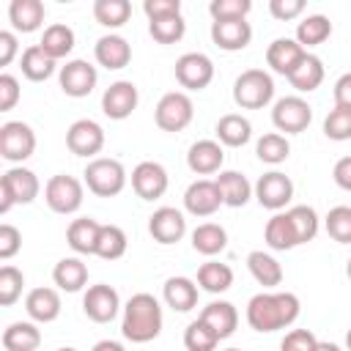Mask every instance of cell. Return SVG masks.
I'll return each mask as SVG.
<instances>
[{
    "label": "cell",
    "instance_id": "60d3db41",
    "mask_svg": "<svg viewBox=\"0 0 351 351\" xmlns=\"http://www.w3.org/2000/svg\"><path fill=\"white\" fill-rule=\"evenodd\" d=\"M126 252V233L118 225H101L99 241H96V255L104 261H115Z\"/></svg>",
    "mask_w": 351,
    "mask_h": 351
},
{
    "label": "cell",
    "instance_id": "f1b7e54d",
    "mask_svg": "<svg viewBox=\"0 0 351 351\" xmlns=\"http://www.w3.org/2000/svg\"><path fill=\"white\" fill-rule=\"evenodd\" d=\"M52 280L58 288L69 291V293H77L85 282H88V266L80 261V258H63L55 263L52 269Z\"/></svg>",
    "mask_w": 351,
    "mask_h": 351
},
{
    "label": "cell",
    "instance_id": "f907efd6",
    "mask_svg": "<svg viewBox=\"0 0 351 351\" xmlns=\"http://www.w3.org/2000/svg\"><path fill=\"white\" fill-rule=\"evenodd\" d=\"M315 346H318V340H315V335L310 329H293V332H288L282 337L280 351H313Z\"/></svg>",
    "mask_w": 351,
    "mask_h": 351
},
{
    "label": "cell",
    "instance_id": "f35d334b",
    "mask_svg": "<svg viewBox=\"0 0 351 351\" xmlns=\"http://www.w3.org/2000/svg\"><path fill=\"white\" fill-rule=\"evenodd\" d=\"M332 36V22L324 14H313L296 25V41L302 47H318Z\"/></svg>",
    "mask_w": 351,
    "mask_h": 351
},
{
    "label": "cell",
    "instance_id": "f5cc1de1",
    "mask_svg": "<svg viewBox=\"0 0 351 351\" xmlns=\"http://www.w3.org/2000/svg\"><path fill=\"white\" fill-rule=\"evenodd\" d=\"M143 11L148 19H162V16H178L181 14V0H145Z\"/></svg>",
    "mask_w": 351,
    "mask_h": 351
},
{
    "label": "cell",
    "instance_id": "03108f58",
    "mask_svg": "<svg viewBox=\"0 0 351 351\" xmlns=\"http://www.w3.org/2000/svg\"><path fill=\"white\" fill-rule=\"evenodd\" d=\"M225 351H241V348H225Z\"/></svg>",
    "mask_w": 351,
    "mask_h": 351
},
{
    "label": "cell",
    "instance_id": "74e56055",
    "mask_svg": "<svg viewBox=\"0 0 351 351\" xmlns=\"http://www.w3.org/2000/svg\"><path fill=\"white\" fill-rule=\"evenodd\" d=\"M22 74L27 77V80H33V82H41V80H47V77H52V71H55V60L38 47V44H33V47H27L25 52H22Z\"/></svg>",
    "mask_w": 351,
    "mask_h": 351
},
{
    "label": "cell",
    "instance_id": "9a60e30c",
    "mask_svg": "<svg viewBox=\"0 0 351 351\" xmlns=\"http://www.w3.org/2000/svg\"><path fill=\"white\" fill-rule=\"evenodd\" d=\"M137 99H140V96H137V88H134L129 80H118V82H112V85L104 90V96H101V110H104L107 118L123 121V118H129V115L134 112Z\"/></svg>",
    "mask_w": 351,
    "mask_h": 351
},
{
    "label": "cell",
    "instance_id": "ab89813d",
    "mask_svg": "<svg viewBox=\"0 0 351 351\" xmlns=\"http://www.w3.org/2000/svg\"><path fill=\"white\" fill-rule=\"evenodd\" d=\"M93 16L104 27H121L132 16V3L129 0H96L93 3Z\"/></svg>",
    "mask_w": 351,
    "mask_h": 351
},
{
    "label": "cell",
    "instance_id": "d4e9b609",
    "mask_svg": "<svg viewBox=\"0 0 351 351\" xmlns=\"http://www.w3.org/2000/svg\"><path fill=\"white\" fill-rule=\"evenodd\" d=\"M217 189H219V195H222V203L230 206V208H241V206L250 200V195H252V186H250L247 176H241V173H236V170L219 173V176H217Z\"/></svg>",
    "mask_w": 351,
    "mask_h": 351
},
{
    "label": "cell",
    "instance_id": "4dcf8cb0",
    "mask_svg": "<svg viewBox=\"0 0 351 351\" xmlns=\"http://www.w3.org/2000/svg\"><path fill=\"white\" fill-rule=\"evenodd\" d=\"M38 47H41L52 60L66 58V55L74 49V30H71L69 25L55 22V25H49V27L44 30V36H41Z\"/></svg>",
    "mask_w": 351,
    "mask_h": 351
},
{
    "label": "cell",
    "instance_id": "f6af8a7d",
    "mask_svg": "<svg viewBox=\"0 0 351 351\" xmlns=\"http://www.w3.org/2000/svg\"><path fill=\"white\" fill-rule=\"evenodd\" d=\"M148 30H151L154 41H159V44H176V41H181V36L186 30V22H184L181 14L178 16H162V19H151Z\"/></svg>",
    "mask_w": 351,
    "mask_h": 351
},
{
    "label": "cell",
    "instance_id": "bcb514c9",
    "mask_svg": "<svg viewBox=\"0 0 351 351\" xmlns=\"http://www.w3.org/2000/svg\"><path fill=\"white\" fill-rule=\"evenodd\" d=\"M326 233L340 244H351V206H335L326 214Z\"/></svg>",
    "mask_w": 351,
    "mask_h": 351
},
{
    "label": "cell",
    "instance_id": "cb8c5ba5",
    "mask_svg": "<svg viewBox=\"0 0 351 351\" xmlns=\"http://www.w3.org/2000/svg\"><path fill=\"white\" fill-rule=\"evenodd\" d=\"M99 230H101V225H99L96 219H90V217H80V219H74V222L69 225V230H66V241H69V247H71L74 252H80V255H96Z\"/></svg>",
    "mask_w": 351,
    "mask_h": 351
},
{
    "label": "cell",
    "instance_id": "4316f807",
    "mask_svg": "<svg viewBox=\"0 0 351 351\" xmlns=\"http://www.w3.org/2000/svg\"><path fill=\"white\" fill-rule=\"evenodd\" d=\"M8 19H11L14 30L33 33V30H38L41 22H44V3H41V0H11V5H8Z\"/></svg>",
    "mask_w": 351,
    "mask_h": 351
},
{
    "label": "cell",
    "instance_id": "ba28073f",
    "mask_svg": "<svg viewBox=\"0 0 351 351\" xmlns=\"http://www.w3.org/2000/svg\"><path fill=\"white\" fill-rule=\"evenodd\" d=\"M36 151V134L22 121H8L0 126V154L8 162H25Z\"/></svg>",
    "mask_w": 351,
    "mask_h": 351
},
{
    "label": "cell",
    "instance_id": "ac0fdd59",
    "mask_svg": "<svg viewBox=\"0 0 351 351\" xmlns=\"http://www.w3.org/2000/svg\"><path fill=\"white\" fill-rule=\"evenodd\" d=\"M304 55H307V49H304L299 41H293V38H274V41L269 44V49H266V63H269L277 74L291 77L293 69L304 60Z\"/></svg>",
    "mask_w": 351,
    "mask_h": 351
},
{
    "label": "cell",
    "instance_id": "277c9868",
    "mask_svg": "<svg viewBox=\"0 0 351 351\" xmlns=\"http://www.w3.org/2000/svg\"><path fill=\"white\" fill-rule=\"evenodd\" d=\"M85 184L99 197H112L126 186V170L118 159H93L85 167Z\"/></svg>",
    "mask_w": 351,
    "mask_h": 351
},
{
    "label": "cell",
    "instance_id": "9c48e42d",
    "mask_svg": "<svg viewBox=\"0 0 351 351\" xmlns=\"http://www.w3.org/2000/svg\"><path fill=\"white\" fill-rule=\"evenodd\" d=\"M310 121H313V107L299 96H285L271 110V123L285 134L304 132L310 126Z\"/></svg>",
    "mask_w": 351,
    "mask_h": 351
},
{
    "label": "cell",
    "instance_id": "7a4b0ae2",
    "mask_svg": "<svg viewBox=\"0 0 351 351\" xmlns=\"http://www.w3.org/2000/svg\"><path fill=\"white\" fill-rule=\"evenodd\" d=\"M121 332L132 343H148L162 332V307L151 293H134L123 307Z\"/></svg>",
    "mask_w": 351,
    "mask_h": 351
},
{
    "label": "cell",
    "instance_id": "ee69618b",
    "mask_svg": "<svg viewBox=\"0 0 351 351\" xmlns=\"http://www.w3.org/2000/svg\"><path fill=\"white\" fill-rule=\"evenodd\" d=\"M288 219H291V225L296 230L299 244H307V241L315 239V233H318V214L310 206H293L288 211Z\"/></svg>",
    "mask_w": 351,
    "mask_h": 351
},
{
    "label": "cell",
    "instance_id": "f546056e",
    "mask_svg": "<svg viewBox=\"0 0 351 351\" xmlns=\"http://www.w3.org/2000/svg\"><path fill=\"white\" fill-rule=\"evenodd\" d=\"M165 302L176 313H189L197 304V285L189 277H170L165 282Z\"/></svg>",
    "mask_w": 351,
    "mask_h": 351
},
{
    "label": "cell",
    "instance_id": "c3c4849f",
    "mask_svg": "<svg viewBox=\"0 0 351 351\" xmlns=\"http://www.w3.org/2000/svg\"><path fill=\"white\" fill-rule=\"evenodd\" d=\"M324 134L329 140H351V107L329 110V115L324 121Z\"/></svg>",
    "mask_w": 351,
    "mask_h": 351
},
{
    "label": "cell",
    "instance_id": "91938a15",
    "mask_svg": "<svg viewBox=\"0 0 351 351\" xmlns=\"http://www.w3.org/2000/svg\"><path fill=\"white\" fill-rule=\"evenodd\" d=\"M90 351H126L121 343H115V340H99Z\"/></svg>",
    "mask_w": 351,
    "mask_h": 351
},
{
    "label": "cell",
    "instance_id": "ffe728a7",
    "mask_svg": "<svg viewBox=\"0 0 351 351\" xmlns=\"http://www.w3.org/2000/svg\"><path fill=\"white\" fill-rule=\"evenodd\" d=\"M211 38L219 49L225 52H236L244 49L252 38V27L247 19H222V22H211Z\"/></svg>",
    "mask_w": 351,
    "mask_h": 351
},
{
    "label": "cell",
    "instance_id": "6da1fadb",
    "mask_svg": "<svg viewBox=\"0 0 351 351\" xmlns=\"http://www.w3.org/2000/svg\"><path fill=\"white\" fill-rule=\"evenodd\" d=\"M299 315V299L296 293H255L247 304V324L255 332H277L288 324H293Z\"/></svg>",
    "mask_w": 351,
    "mask_h": 351
},
{
    "label": "cell",
    "instance_id": "e575fe53",
    "mask_svg": "<svg viewBox=\"0 0 351 351\" xmlns=\"http://www.w3.org/2000/svg\"><path fill=\"white\" fill-rule=\"evenodd\" d=\"M263 236H266V244H269L271 250H293V247L299 244L296 230H293V225H291V219H288V211H285V214H274V217L266 222Z\"/></svg>",
    "mask_w": 351,
    "mask_h": 351
},
{
    "label": "cell",
    "instance_id": "681fc988",
    "mask_svg": "<svg viewBox=\"0 0 351 351\" xmlns=\"http://www.w3.org/2000/svg\"><path fill=\"white\" fill-rule=\"evenodd\" d=\"M252 3L250 0H211L208 3V11L214 16V22H222V19H244L250 14Z\"/></svg>",
    "mask_w": 351,
    "mask_h": 351
},
{
    "label": "cell",
    "instance_id": "3957f363",
    "mask_svg": "<svg viewBox=\"0 0 351 351\" xmlns=\"http://www.w3.org/2000/svg\"><path fill=\"white\" fill-rule=\"evenodd\" d=\"M274 82L263 69H247L233 82V101L244 110H261L271 101Z\"/></svg>",
    "mask_w": 351,
    "mask_h": 351
},
{
    "label": "cell",
    "instance_id": "836d02e7",
    "mask_svg": "<svg viewBox=\"0 0 351 351\" xmlns=\"http://www.w3.org/2000/svg\"><path fill=\"white\" fill-rule=\"evenodd\" d=\"M288 82L296 88V90H302V93H307V90H315L321 82H324V63H321V58H315V55H304V60L293 69V74L288 77Z\"/></svg>",
    "mask_w": 351,
    "mask_h": 351
},
{
    "label": "cell",
    "instance_id": "b9f144b4",
    "mask_svg": "<svg viewBox=\"0 0 351 351\" xmlns=\"http://www.w3.org/2000/svg\"><path fill=\"white\" fill-rule=\"evenodd\" d=\"M255 154H258V159H261V162H269V165H280V162H285V159H288V154H291V145H288V140H285L282 134H277V132H269V134H263V137L258 140V145H255Z\"/></svg>",
    "mask_w": 351,
    "mask_h": 351
},
{
    "label": "cell",
    "instance_id": "4fadbf2b",
    "mask_svg": "<svg viewBox=\"0 0 351 351\" xmlns=\"http://www.w3.org/2000/svg\"><path fill=\"white\" fill-rule=\"evenodd\" d=\"M255 197H258V203H261L263 208L277 211V208L288 206V200L293 197V184H291V178H288L285 173H280V170L263 173V176L258 178V184H255Z\"/></svg>",
    "mask_w": 351,
    "mask_h": 351
},
{
    "label": "cell",
    "instance_id": "7c38bea8",
    "mask_svg": "<svg viewBox=\"0 0 351 351\" xmlns=\"http://www.w3.org/2000/svg\"><path fill=\"white\" fill-rule=\"evenodd\" d=\"M118 307H121V299H118V291L107 282H99V285H90L85 291V299H82V310L90 321L96 324H107L118 315Z\"/></svg>",
    "mask_w": 351,
    "mask_h": 351
},
{
    "label": "cell",
    "instance_id": "6f0895ef",
    "mask_svg": "<svg viewBox=\"0 0 351 351\" xmlns=\"http://www.w3.org/2000/svg\"><path fill=\"white\" fill-rule=\"evenodd\" d=\"M335 184L340 186V189H346V192H351V156H343V159H337V165H335Z\"/></svg>",
    "mask_w": 351,
    "mask_h": 351
},
{
    "label": "cell",
    "instance_id": "52a82bcc",
    "mask_svg": "<svg viewBox=\"0 0 351 351\" xmlns=\"http://www.w3.org/2000/svg\"><path fill=\"white\" fill-rule=\"evenodd\" d=\"M44 200L55 214H74L82 206V184L74 176H52L44 189Z\"/></svg>",
    "mask_w": 351,
    "mask_h": 351
},
{
    "label": "cell",
    "instance_id": "d590c367",
    "mask_svg": "<svg viewBox=\"0 0 351 351\" xmlns=\"http://www.w3.org/2000/svg\"><path fill=\"white\" fill-rule=\"evenodd\" d=\"M247 266H250L252 277H255L263 288H274V285L282 282V266H280L271 255H266V252H261V250H255V252L247 255Z\"/></svg>",
    "mask_w": 351,
    "mask_h": 351
},
{
    "label": "cell",
    "instance_id": "816d5d0a",
    "mask_svg": "<svg viewBox=\"0 0 351 351\" xmlns=\"http://www.w3.org/2000/svg\"><path fill=\"white\" fill-rule=\"evenodd\" d=\"M19 247H22V236H19V230L14 228V225H0V258L3 261H8V258H14L16 252H19Z\"/></svg>",
    "mask_w": 351,
    "mask_h": 351
},
{
    "label": "cell",
    "instance_id": "d6a6232c",
    "mask_svg": "<svg viewBox=\"0 0 351 351\" xmlns=\"http://www.w3.org/2000/svg\"><path fill=\"white\" fill-rule=\"evenodd\" d=\"M225 244H228V233L217 222H203L192 230V247L200 255H217L225 250Z\"/></svg>",
    "mask_w": 351,
    "mask_h": 351
},
{
    "label": "cell",
    "instance_id": "30bf717a",
    "mask_svg": "<svg viewBox=\"0 0 351 351\" xmlns=\"http://www.w3.org/2000/svg\"><path fill=\"white\" fill-rule=\"evenodd\" d=\"M176 80L189 90H203L214 80V63L203 52H186L176 60Z\"/></svg>",
    "mask_w": 351,
    "mask_h": 351
},
{
    "label": "cell",
    "instance_id": "11a10c76",
    "mask_svg": "<svg viewBox=\"0 0 351 351\" xmlns=\"http://www.w3.org/2000/svg\"><path fill=\"white\" fill-rule=\"evenodd\" d=\"M269 11L274 19L288 22L304 11V0H269Z\"/></svg>",
    "mask_w": 351,
    "mask_h": 351
},
{
    "label": "cell",
    "instance_id": "2e32d148",
    "mask_svg": "<svg viewBox=\"0 0 351 351\" xmlns=\"http://www.w3.org/2000/svg\"><path fill=\"white\" fill-rule=\"evenodd\" d=\"M96 80L99 74L88 60H69L60 69V88L66 96H74V99L88 96L96 88Z\"/></svg>",
    "mask_w": 351,
    "mask_h": 351
},
{
    "label": "cell",
    "instance_id": "603a6c76",
    "mask_svg": "<svg viewBox=\"0 0 351 351\" xmlns=\"http://www.w3.org/2000/svg\"><path fill=\"white\" fill-rule=\"evenodd\" d=\"M25 310L33 321L49 324L60 315V296H58L55 288H33L25 299Z\"/></svg>",
    "mask_w": 351,
    "mask_h": 351
},
{
    "label": "cell",
    "instance_id": "680465c9",
    "mask_svg": "<svg viewBox=\"0 0 351 351\" xmlns=\"http://www.w3.org/2000/svg\"><path fill=\"white\" fill-rule=\"evenodd\" d=\"M335 107H351V71L335 82Z\"/></svg>",
    "mask_w": 351,
    "mask_h": 351
},
{
    "label": "cell",
    "instance_id": "94428289",
    "mask_svg": "<svg viewBox=\"0 0 351 351\" xmlns=\"http://www.w3.org/2000/svg\"><path fill=\"white\" fill-rule=\"evenodd\" d=\"M313 351H340V348H337L335 343H318V346H315Z\"/></svg>",
    "mask_w": 351,
    "mask_h": 351
},
{
    "label": "cell",
    "instance_id": "7402d4cb",
    "mask_svg": "<svg viewBox=\"0 0 351 351\" xmlns=\"http://www.w3.org/2000/svg\"><path fill=\"white\" fill-rule=\"evenodd\" d=\"M93 52H96V60H99L104 69H112V71L129 66V60H132V47H129V41H126L123 36H115V33L101 36V38L96 41V49H93Z\"/></svg>",
    "mask_w": 351,
    "mask_h": 351
},
{
    "label": "cell",
    "instance_id": "8d00e7d4",
    "mask_svg": "<svg viewBox=\"0 0 351 351\" xmlns=\"http://www.w3.org/2000/svg\"><path fill=\"white\" fill-rule=\"evenodd\" d=\"M197 285L208 293H222L233 285V271L228 263H219V261H208L197 269Z\"/></svg>",
    "mask_w": 351,
    "mask_h": 351
},
{
    "label": "cell",
    "instance_id": "83f0119b",
    "mask_svg": "<svg viewBox=\"0 0 351 351\" xmlns=\"http://www.w3.org/2000/svg\"><path fill=\"white\" fill-rule=\"evenodd\" d=\"M38 346H41V332L30 321H14L3 332L5 351H36Z\"/></svg>",
    "mask_w": 351,
    "mask_h": 351
},
{
    "label": "cell",
    "instance_id": "44dd1931",
    "mask_svg": "<svg viewBox=\"0 0 351 351\" xmlns=\"http://www.w3.org/2000/svg\"><path fill=\"white\" fill-rule=\"evenodd\" d=\"M222 159H225V151H222V145L214 143V140H197V143L189 148V154H186V165H189V170L197 173V176H211V173H217V170L222 167Z\"/></svg>",
    "mask_w": 351,
    "mask_h": 351
},
{
    "label": "cell",
    "instance_id": "5bb4252c",
    "mask_svg": "<svg viewBox=\"0 0 351 351\" xmlns=\"http://www.w3.org/2000/svg\"><path fill=\"white\" fill-rule=\"evenodd\" d=\"M132 189L143 200H156L167 192V170L159 162H140L132 170Z\"/></svg>",
    "mask_w": 351,
    "mask_h": 351
},
{
    "label": "cell",
    "instance_id": "7dc6e473",
    "mask_svg": "<svg viewBox=\"0 0 351 351\" xmlns=\"http://www.w3.org/2000/svg\"><path fill=\"white\" fill-rule=\"evenodd\" d=\"M22 285H25V277L16 266H3L0 269V304L3 307H11L19 293H22Z\"/></svg>",
    "mask_w": 351,
    "mask_h": 351
},
{
    "label": "cell",
    "instance_id": "be15d7a7",
    "mask_svg": "<svg viewBox=\"0 0 351 351\" xmlns=\"http://www.w3.org/2000/svg\"><path fill=\"white\" fill-rule=\"evenodd\" d=\"M346 274L351 277V258H348V266H346Z\"/></svg>",
    "mask_w": 351,
    "mask_h": 351
},
{
    "label": "cell",
    "instance_id": "7bdbcfd3",
    "mask_svg": "<svg viewBox=\"0 0 351 351\" xmlns=\"http://www.w3.org/2000/svg\"><path fill=\"white\" fill-rule=\"evenodd\" d=\"M217 343H219L217 332H214L208 324H203L200 318L192 321V324L184 329V346H186V351H214Z\"/></svg>",
    "mask_w": 351,
    "mask_h": 351
},
{
    "label": "cell",
    "instance_id": "e7e4bbea",
    "mask_svg": "<svg viewBox=\"0 0 351 351\" xmlns=\"http://www.w3.org/2000/svg\"><path fill=\"white\" fill-rule=\"evenodd\" d=\"M58 351H77V348H58Z\"/></svg>",
    "mask_w": 351,
    "mask_h": 351
},
{
    "label": "cell",
    "instance_id": "8992f818",
    "mask_svg": "<svg viewBox=\"0 0 351 351\" xmlns=\"http://www.w3.org/2000/svg\"><path fill=\"white\" fill-rule=\"evenodd\" d=\"M192 115H195V107H192V99L181 90H173V93H165L156 104V126L162 132H181L192 123Z\"/></svg>",
    "mask_w": 351,
    "mask_h": 351
},
{
    "label": "cell",
    "instance_id": "9f6ffc18",
    "mask_svg": "<svg viewBox=\"0 0 351 351\" xmlns=\"http://www.w3.org/2000/svg\"><path fill=\"white\" fill-rule=\"evenodd\" d=\"M16 55V36L11 30H0V66H8Z\"/></svg>",
    "mask_w": 351,
    "mask_h": 351
},
{
    "label": "cell",
    "instance_id": "d6986e66",
    "mask_svg": "<svg viewBox=\"0 0 351 351\" xmlns=\"http://www.w3.org/2000/svg\"><path fill=\"white\" fill-rule=\"evenodd\" d=\"M184 206H186V211L195 214V217H211V214L222 206V195H219V189H217V181L200 178V181L189 184V189H186V195H184Z\"/></svg>",
    "mask_w": 351,
    "mask_h": 351
},
{
    "label": "cell",
    "instance_id": "484cf974",
    "mask_svg": "<svg viewBox=\"0 0 351 351\" xmlns=\"http://www.w3.org/2000/svg\"><path fill=\"white\" fill-rule=\"evenodd\" d=\"M200 321L208 324V326L217 332V337L222 340V337H230V335L236 332L239 313H236V307H233L230 302H211V304L203 307Z\"/></svg>",
    "mask_w": 351,
    "mask_h": 351
},
{
    "label": "cell",
    "instance_id": "db71d44e",
    "mask_svg": "<svg viewBox=\"0 0 351 351\" xmlns=\"http://www.w3.org/2000/svg\"><path fill=\"white\" fill-rule=\"evenodd\" d=\"M19 101V82L11 74H0V112L14 110V104Z\"/></svg>",
    "mask_w": 351,
    "mask_h": 351
},
{
    "label": "cell",
    "instance_id": "6125c7cd",
    "mask_svg": "<svg viewBox=\"0 0 351 351\" xmlns=\"http://www.w3.org/2000/svg\"><path fill=\"white\" fill-rule=\"evenodd\" d=\"M346 346H348V351H351V329H348V335H346Z\"/></svg>",
    "mask_w": 351,
    "mask_h": 351
},
{
    "label": "cell",
    "instance_id": "1f68e13d",
    "mask_svg": "<svg viewBox=\"0 0 351 351\" xmlns=\"http://www.w3.org/2000/svg\"><path fill=\"white\" fill-rule=\"evenodd\" d=\"M217 137H219V143H225L230 148H239L252 137V126H250V121L244 115L228 112V115H222L217 121Z\"/></svg>",
    "mask_w": 351,
    "mask_h": 351
},
{
    "label": "cell",
    "instance_id": "8fae6325",
    "mask_svg": "<svg viewBox=\"0 0 351 351\" xmlns=\"http://www.w3.org/2000/svg\"><path fill=\"white\" fill-rule=\"evenodd\" d=\"M66 145L74 156H96L104 148V129L90 118H80L69 126Z\"/></svg>",
    "mask_w": 351,
    "mask_h": 351
},
{
    "label": "cell",
    "instance_id": "e0dca14e",
    "mask_svg": "<svg viewBox=\"0 0 351 351\" xmlns=\"http://www.w3.org/2000/svg\"><path fill=\"white\" fill-rule=\"evenodd\" d=\"M148 230L151 236L159 241V244H176L181 241V236L186 233V219L178 208H170V206H162L151 214L148 219Z\"/></svg>",
    "mask_w": 351,
    "mask_h": 351
},
{
    "label": "cell",
    "instance_id": "5b68a950",
    "mask_svg": "<svg viewBox=\"0 0 351 351\" xmlns=\"http://www.w3.org/2000/svg\"><path fill=\"white\" fill-rule=\"evenodd\" d=\"M38 195V178L27 167H11L0 178V214H5L14 203H33Z\"/></svg>",
    "mask_w": 351,
    "mask_h": 351
}]
</instances>
